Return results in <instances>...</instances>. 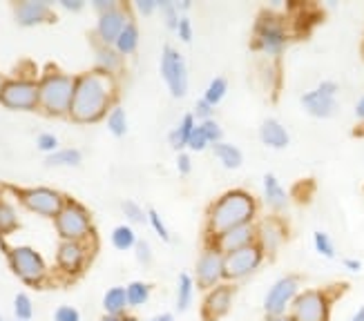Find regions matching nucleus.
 Instances as JSON below:
<instances>
[{
  "label": "nucleus",
  "mask_w": 364,
  "mask_h": 321,
  "mask_svg": "<svg viewBox=\"0 0 364 321\" xmlns=\"http://www.w3.org/2000/svg\"><path fill=\"white\" fill-rule=\"evenodd\" d=\"M112 83L105 74H85L76 80L74 99H72V116L76 121H97L109 101Z\"/></svg>",
  "instance_id": "obj_1"
},
{
  "label": "nucleus",
  "mask_w": 364,
  "mask_h": 321,
  "mask_svg": "<svg viewBox=\"0 0 364 321\" xmlns=\"http://www.w3.org/2000/svg\"><path fill=\"white\" fill-rule=\"evenodd\" d=\"M255 217V201L242 190H230L210 207V232L224 234L232 228L250 223Z\"/></svg>",
  "instance_id": "obj_2"
},
{
  "label": "nucleus",
  "mask_w": 364,
  "mask_h": 321,
  "mask_svg": "<svg viewBox=\"0 0 364 321\" xmlns=\"http://www.w3.org/2000/svg\"><path fill=\"white\" fill-rule=\"evenodd\" d=\"M74 89H76V83L70 76L52 74V76H47L38 87V101L43 103L45 109L60 114V111L72 107Z\"/></svg>",
  "instance_id": "obj_3"
},
{
  "label": "nucleus",
  "mask_w": 364,
  "mask_h": 321,
  "mask_svg": "<svg viewBox=\"0 0 364 321\" xmlns=\"http://www.w3.org/2000/svg\"><path fill=\"white\" fill-rule=\"evenodd\" d=\"M264 259V250L257 244H250L230 254H224V279H244L252 275Z\"/></svg>",
  "instance_id": "obj_4"
},
{
  "label": "nucleus",
  "mask_w": 364,
  "mask_h": 321,
  "mask_svg": "<svg viewBox=\"0 0 364 321\" xmlns=\"http://www.w3.org/2000/svg\"><path fill=\"white\" fill-rule=\"evenodd\" d=\"M161 74L166 78L170 94L175 96V99H181L188 92V70H186L183 56L170 45L166 47L161 56Z\"/></svg>",
  "instance_id": "obj_5"
},
{
  "label": "nucleus",
  "mask_w": 364,
  "mask_h": 321,
  "mask_svg": "<svg viewBox=\"0 0 364 321\" xmlns=\"http://www.w3.org/2000/svg\"><path fill=\"white\" fill-rule=\"evenodd\" d=\"M295 321H328V299L320 290H304L293 301Z\"/></svg>",
  "instance_id": "obj_6"
},
{
  "label": "nucleus",
  "mask_w": 364,
  "mask_h": 321,
  "mask_svg": "<svg viewBox=\"0 0 364 321\" xmlns=\"http://www.w3.org/2000/svg\"><path fill=\"white\" fill-rule=\"evenodd\" d=\"M9 263L16 275L27 283H38L45 277L43 256L31 248H14L9 252Z\"/></svg>",
  "instance_id": "obj_7"
},
{
  "label": "nucleus",
  "mask_w": 364,
  "mask_h": 321,
  "mask_svg": "<svg viewBox=\"0 0 364 321\" xmlns=\"http://www.w3.org/2000/svg\"><path fill=\"white\" fill-rule=\"evenodd\" d=\"M224 279V254H221L217 248L203 250L197 259L195 266V281L203 290H213L215 285H219V281Z\"/></svg>",
  "instance_id": "obj_8"
},
{
  "label": "nucleus",
  "mask_w": 364,
  "mask_h": 321,
  "mask_svg": "<svg viewBox=\"0 0 364 321\" xmlns=\"http://www.w3.org/2000/svg\"><path fill=\"white\" fill-rule=\"evenodd\" d=\"M56 226L63 239L76 241V239H83L90 232V217L81 205L68 203V205H63L60 214L56 217Z\"/></svg>",
  "instance_id": "obj_9"
},
{
  "label": "nucleus",
  "mask_w": 364,
  "mask_h": 321,
  "mask_svg": "<svg viewBox=\"0 0 364 321\" xmlns=\"http://www.w3.org/2000/svg\"><path fill=\"white\" fill-rule=\"evenodd\" d=\"M297 288H299L297 277H282L279 281H275L271 290H268L266 299H264L266 315H284L287 312V308L297 297Z\"/></svg>",
  "instance_id": "obj_10"
},
{
  "label": "nucleus",
  "mask_w": 364,
  "mask_h": 321,
  "mask_svg": "<svg viewBox=\"0 0 364 321\" xmlns=\"http://www.w3.org/2000/svg\"><path fill=\"white\" fill-rule=\"evenodd\" d=\"M336 92L338 85L333 80H324L320 87H315L313 92L302 96V105L306 107L309 114L318 116V119H326L336 111L338 103H336Z\"/></svg>",
  "instance_id": "obj_11"
},
{
  "label": "nucleus",
  "mask_w": 364,
  "mask_h": 321,
  "mask_svg": "<svg viewBox=\"0 0 364 321\" xmlns=\"http://www.w3.org/2000/svg\"><path fill=\"white\" fill-rule=\"evenodd\" d=\"M0 101L11 109H31L38 101V87L27 80H14V83H5L3 92H0Z\"/></svg>",
  "instance_id": "obj_12"
},
{
  "label": "nucleus",
  "mask_w": 364,
  "mask_h": 321,
  "mask_svg": "<svg viewBox=\"0 0 364 321\" xmlns=\"http://www.w3.org/2000/svg\"><path fill=\"white\" fill-rule=\"evenodd\" d=\"M232 295H235L232 285H215L203 299V308H201L203 321H219L224 317L232 306Z\"/></svg>",
  "instance_id": "obj_13"
},
{
  "label": "nucleus",
  "mask_w": 364,
  "mask_h": 321,
  "mask_svg": "<svg viewBox=\"0 0 364 321\" xmlns=\"http://www.w3.org/2000/svg\"><path fill=\"white\" fill-rule=\"evenodd\" d=\"M25 205L43 217H58L63 210V199L52 190L36 187V190L25 192Z\"/></svg>",
  "instance_id": "obj_14"
},
{
  "label": "nucleus",
  "mask_w": 364,
  "mask_h": 321,
  "mask_svg": "<svg viewBox=\"0 0 364 321\" xmlns=\"http://www.w3.org/2000/svg\"><path fill=\"white\" fill-rule=\"evenodd\" d=\"M257 40L259 47L266 54H282V50L287 47V31L282 29V25L273 18H264L257 25Z\"/></svg>",
  "instance_id": "obj_15"
},
{
  "label": "nucleus",
  "mask_w": 364,
  "mask_h": 321,
  "mask_svg": "<svg viewBox=\"0 0 364 321\" xmlns=\"http://www.w3.org/2000/svg\"><path fill=\"white\" fill-rule=\"evenodd\" d=\"M250 244H255V228H252L250 223L240 226V228H232V230L217 236V250L221 254H230V252L246 248Z\"/></svg>",
  "instance_id": "obj_16"
},
{
  "label": "nucleus",
  "mask_w": 364,
  "mask_h": 321,
  "mask_svg": "<svg viewBox=\"0 0 364 321\" xmlns=\"http://www.w3.org/2000/svg\"><path fill=\"white\" fill-rule=\"evenodd\" d=\"M83 261H85V250L81 248V244H76V241H65V244L58 248V263L65 272H78Z\"/></svg>",
  "instance_id": "obj_17"
},
{
  "label": "nucleus",
  "mask_w": 364,
  "mask_h": 321,
  "mask_svg": "<svg viewBox=\"0 0 364 321\" xmlns=\"http://www.w3.org/2000/svg\"><path fill=\"white\" fill-rule=\"evenodd\" d=\"M259 136H262V143L268 148H275V150H282L289 146V132L284 130V125L273 121V119H266L259 127Z\"/></svg>",
  "instance_id": "obj_18"
},
{
  "label": "nucleus",
  "mask_w": 364,
  "mask_h": 321,
  "mask_svg": "<svg viewBox=\"0 0 364 321\" xmlns=\"http://www.w3.org/2000/svg\"><path fill=\"white\" fill-rule=\"evenodd\" d=\"M125 29V16L121 11H107V13H101L99 18V34L105 43H117L121 31Z\"/></svg>",
  "instance_id": "obj_19"
},
{
  "label": "nucleus",
  "mask_w": 364,
  "mask_h": 321,
  "mask_svg": "<svg viewBox=\"0 0 364 321\" xmlns=\"http://www.w3.org/2000/svg\"><path fill=\"white\" fill-rule=\"evenodd\" d=\"M47 16H50V7L38 0H31V3H21L16 7V18L21 25H36L43 23Z\"/></svg>",
  "instance_id": "obj_20"
},
{
  "label": "nucleus",
  "mask_w": 364,
  "mask_h": 321,
  "mask_svg": "<svg viewBox=\"0 0 364 321\" xmlns=\"http://www.w3.org/2000/svg\"><path fill=\"white\" fill-rule=\"evenodd\" d=\"M264 197H266V203L271 207H275V210H284V207L289 205L287 192H284V187L279 185V181L273 174L264 176Z\"/></svg>",
  "instance_id": "obj_21"
},
{
  "label": "nucleus",
  "mask_w": 364,
  "mask_h": 321,
  "mask_svg": "<svg viewBox=\"0 0 364 321\" xmlns=\"http://www.w3.org/2000/svg\"><path fill=\"white\" fill-rule=\"evenodd\" d=\"M103 306L107 315H123L125 308H128V293H125V288H109L105 293Z\"/></svg>",
  "instance_id": "obj_22"
},
{
  "label": "nucleus",
  "mask_w": 364,
  "mask_h": 321,
  "mask_svg": "<svg viewBox=\"0 0 364 321\" xmlns=\"http://www.w3.org/2000/svg\"><path fill=\"white\" fill-rule=\"evenodd\" d=\"M213 152H215V156L221 160V163H224L228 170H237V168H240L242 165V152L240 150H237L235 146H230V143H215V146H213Z\"/></svg>",
  "instance_id": "obj_23"
},
{
  "label": "nucleus",
  "mask_w": 364,
  "mask_h": 321,
  "mask_svg": "<svg viewBox=\"0 0 364 321\" xmlns=\"http://www.w3.org/2000/svg\"><path fill=\"white\" fill-rule=\"evenodd\" d=\"M195 114H186L183 119H181V125L177 127L175 132H170V143H172V148H177V150H181V148H186L188 146V141H190V136H193V132H195Z\"/></svg>",
  "instance_id": "obj_24"
},
{
  "label": "nucleus",
  "mask_w": 364,
  "mask_h": 321,
  "mask_svg": "<svg viewBox=\"0 0 364 321\" xmlns=\"http://www.w3.org/2000/svg\"><path fill=\"white\" fill-rule=\"evenodd\" d=\"M193 295H195V281L190 275L181 272V275H179V288H177V310L179 312L188 310V306L193 303Z\"/></svg>",
  "instance_id": "obj_25"
},
{
  "label": "nucleus",
  "mask_w": 364,
  "mask_h": 321,
  "mask_svg": "<svg viewBox=\"0 0 364 321\" xmlns=\"http://www.w3.org/2000/svg\"><path fill=\"white\" fill-rule=\"evenodd\" d=\"M259 244H262V250H268V252L277 250V246L282 244V230L275 223H264L259 228Z\"/></svg>",
  "instance_id": "obj_26"
},
{
  "label": "nucleus",
  "mask_w": 364,
  "mask_h": 321,
  "mask_svg": "<svg viewBox=\"0 0 364 321\" xmlns=\"http://www.w3.org/2000/svg\"><path fill=\"white\" fill-rule=\"evenodd\" d=\"M125 293H128V306H144L150 299V285L144 281H132L125 288Z\"/></svg>",
  "instance_id": "obj_27"
},
{
  "label": "nucleus",
  "mask_w": 364,
  "mask_h": 321,
  "mask_svg": "<svg viewBox=\"0 0 364 321\" xmlns=\"http://www.w3.org/2000/svg\"><path fill=\"white\" fill-rule=\"evenodd\" d=\"M136 40H139V31L134 25H125V29L121 31V36L117 40V50L121 54H130L136 50Z\"/></svg>",
  "instance_id": "obj_28"
},
{
  "label": "nucleus",
  "mask_w": 364,
  "mask_h": 321,
  "mask_svg": "<svg viewBox=\"0 0 364 321\" xmlns=\"http://www.w3.org/2000/svg\"><path fill=\"white\" fill-rule=\"evenodd\" d=\"M81 163V152L76 150H58L47 156V165H78Z\"/></svg>",
  "instance_id": "obj_29"
},
{
  "label": "nucleus",
  "mask_w": 364,
  "mask_h": 321,
  "mask_svg": "<svg viewBox=\"0 0 364 321\" xmlns=\"http://www.w3.org/2000/svg\"><path fill=\"white\" fill-rule=\"evenodd\" d=\"M112 244L119 250H130L132 246H136V236H134L132 228H128V226L114 228V232H112Z\"/></svg>",
  "instance_id": "obj_30"
},
{
  "label": "nucleus",
  "mask_w": 364,
  "mask_h": 321,
  "mask_svg": "<svg viewBox=\"0 0 364 321\" xmlns=\"http://www.w3.org/2000/svg\"><path fill=\"white\" fill-rule=\"evenodd\" d=\"M226 89H228L226 78H215L213 83L208 85V89H205V94H203V101L208 103V105H217V103H219V101L226 96Z\"/></svg>",
  "instance_id": "obj_31"
},
{
  "label": "nucleus",
  "mask_w": 364,
  "mask_h": 321,
  "mask_svg": "<svg viewBox=\"0 0 364 321\" xmlns=\"http://www.w3.org/2000/svg\"><path fill=\"white\" fill-rule=\"evenodd\" d=\"M109 132H112L114 136H123L125 132H128V119H125V111L121 107H114L112 114H109Z\"/></svg>",
  "instance_id": "obj_32"
},
{
  "label": "nucleus",
  "mask_w": 364,
  "mask_h": 321,
  "mask_svg": "<svg viewBox=\"0 0 364 321\" xmlns=\"http://www.w3.org/2000/svg\"><path fill=\"white\" fill-rule=\"evenodd\" d=\"M16 226H18V219H16L14 207L7 203H0V234L11 232Z\"/></svg>",
  "instance_id": "obj_33"
},
{
  "label": "nucleus",
  "mask_w": 364,
  "mask_h": 321,
  "mask_svg": "<svg viewBox=\"0 0 364 321\" xmlns=\"http://www.w3.org/2000/svg\"><path fill=\"white\" fill-rule=\"evenodd\" d=\"M313 244H315V250H318L322 256H326V259H333L336 256V246H333V241L328 239L326 232H315Z\"/></svg>",
  "instance_id": "obj_34"
},
{
  "label": "nucleus",
  "mask_w": 364,
  "mask_h": 321,
  "mask_svg": "<svg viewBox=\"0 0 364 321\" xmlns=\"http://www.w3.org/2000/svg\"><path fill=\"white\" fill-rule=\"evenodd\" d=\"M14 310H16V317H18L21 321H27L31 319V315H34V310H31V301L27 295H16V301H14Z\"/></svg>",
  "instance_id": "obj_35"
},
{
  "label": "nucleus",
  "mask_w": 364,
  "mask_h": 321,
  "mask_svg": "<svg viewBox=\"0 0 364 321\" xmlns=\"http://www.w3.org/2000/svg\"><path fill=\"white\" fill-rule=\"evenodd\" d=\"M148 217H150V226H152V230H154L156 234H159V239H164V241H170L168 228H166L164 219L159 217V212H156V210H150V212H148Z\"/></svg>",
  "instance_id": "obj_36"
},
{
  "label": "nucleus",
  "mask_w": 364,
  "mask_h": 321,
  "mask_svg": "<svg viewBox=\"0 0 364 321\" xmlns=\"http://www.w3.org/2000/svg\"><path fill=\"white\" fill-rule=\"evenodd\" d=\"M99 65L103 70H107V72H112V70H117L121 65V60H119V56L114 52L103 50V52H99Z\"/></svg>",
  "instance_id": "obj_37"
},
{
  "label": "nucleus",
  "mask_w": 364,
  "mask_h": 321,
  "mask_svg": "<svg viewBox=\"0 0 364 321\" xmlns=\"http://www.w3.org/2000/svg\"><path fill=\"white\" fill-rule=\"evenodd\" d=\"M201 130H203V134H205V138H208V143H219V138H221V127L213 121V119H208V121H203L201 123Z\"/></svg>",
  "instance_id": "obj_38"
},
{
  "label": "nucleus",
  "mask_w": 364,
  "mask_h": 321,
  "mask_svg": "<svg viewBox=\"0 0 364 321\" xmlns=\"http://www.w3.org/2000/svg\"><path fill=\"white\" fill-rule=\"evenodd\" d=\"M123 212H125V217L136 221V223H146V212L141 210V207L134 201H125L123 203Z\"/></svg>",
  "instance_id": "obj_39"
},
{
  "label": "nucleus",
  "mask_w": 364,
  "mask_h": 321,
  "mask_svg": "<svg viewBox=\"0 0 364 321\" xmlns=\"http://www.w3.org/2000/svg\"><path fill=\"white\" fill-rule=\"evenodd\" d=\"M205 146H208V138H205V134H203V130H201V125H199V127H195L193 136H190L188 148H190V150H195V152H199V150H203Z\"/></svg>",
  "instance_id": "obj_40"
},
{
  "label": "nucleus",
  "mask_w": 364,
  "mask_h": 321,
  "mask_svg": "<svg viewBox=\"0 0 364 321\" xmlns=\"http://www.w3.org/2000/svg\"><path fill=\"white\" fill-rule=\"evenodd\" d=\"M159 9H164V13H166V18H168V27L177 29V27H179V18H177V7L172 5V3H168V0H161V3H159Z\"/></svg>",
  "instance_id": "obj_41"
},
{
  "label": "nucleus",
  "mask_w": 364,
  "mask_h": 321,
  "mask_svg": "<svg viewBox=\"0 0 364 321\" xmlns=\"http://www.w3.org/2000/svg\"><path fill=\"white\" fill-rule=\"evenodd\" d=\"M54 321H81V315H78V310L72 306H60L54 312Z\"/></svg>",
  "instance_id": "obj_42"
},
{
  "label": "nucleus",
  "mask_w": 364,
  "mask_h": 321,
  "mask_svg": "<svg viewBox=\"0 0 364 321\" xmlns=\"http://www.w3.org/2000/svg\"><path fill=\"white\" fill-rule=\"evenodd\" d=\"M38 148H41L43 152H54V150L58 148V141H56L54 134H41V136H38Z\"/></svg>",
  "instance_id": "obj_43"
},
{
  "label": "nucleus",
  "mask_w": 364,
  "mask_h": 321,
  "mask_svg": "<svg viewBox=\"0 0 364 321\" xmlns=\"http://www.w3.org/2000/svg\"><path fill=\"white\" fill-rule=\"evenodd\" d=\"M150 246L146 244V241H136V259L141 263H150Z\"/></svg>",
  "instance_id": "obj_44"
},
{
  "label": "nucleus",
  "mask_w": 364,
  "mask_h": 321,
  "mask_svg": "<svg viewBox=\"0 0 364 321\" xmlns=\"http://www.w3.org/2000/svg\"><path fill=\"white\" fill-rule=\"evenodd\" d=\"M179 36H181V40H190V38H193V27H190V21L188 18H179Z\"/></svg>",
  "instance_id": "obj_45"
},
{
  "label": "nucleus",
  "mask_w": 364,
  "mask_h": 321,
  "mask_svg": "<svg viewBox=\"0 0 364 321\" xmlns=\"http://www.w3.org/2000/svg\"><path fill=\"white\" fill-rule=\"evenodd\" d=\"M210 114H213V105H208L203 99L197 103V116H201L203 121H208L210 119Z\"/></svg>",
  "instance_id": "obj_46"
},
{
  "label": "nucleus",
  "mask_w": 364,
  "mask_h": 321,
  "mask_svg": "<svg viewBox=\"0 0 364 321\" xmlns=\"http://www.w3.org/2000/svg\"><path fill=\"white\" fill-rule=\"evenodd\" d=\"M136 7H139L141 13H150V11H154L156 7H159V3H154V0H139Z\"/></svg>",
  "instance_id": "obj_47"
},
{
  "label": "nucleus",
  "mask_w": 364,
  "mask_h": 321,
  "mask_svg": "<svg viewBox=\"0 0 364 321\" xmlns=\"http://www.w3.org/2000/svg\"><path fill=\"white\" fill-rule=\"evenodd\" d=\"M94 7L101 9L103 13H107V11H114V3H112V0H97V3H94Z\"/></svg>",
  "instance_id": "obj_48"
},
{
  "label": "nucleus",
  "mask_w": 364,
  "mask_h": 321,
  "mask_svg": "<svg viewBox=\"0 0 364 321\" xmlns=\"http://www.w3.org/2000/svg\"><path fill=\"white\" fill-rule=\"evenodd\" d=\"M179 172L181 174H188L190 172V156L188 154H181L179 156Z\"/></svg>",
  "instance_id": "obj_49"
},
{
  "label": "nucleus",
  "mask_w": 364,
  "mask_h": 321,
  "mask_svg": "<svg viewBox=\"0 0 364 321\" xmlns=\"http://www.w3.org/2000/svg\"><path fill=\"white\" fill-rule=\"evenodd\" d=\"M266 321H295L293 319V315H266Z\"/></svg>",
  "instance_id": "obj_50"
},
{
  "label": "nucleus",
  "mask_w": 364,
  "mask_h": 321,
  "mask_svg": "<svg viewBox=\"0 0 364 321\" xmlns=\"http://www.w3.org/2000/svg\"><path fill=\"white\" fill-rule=\"evenodd\" d=\"M63 7L76 11V9H81V7H83V3H81V0H63Z\"/></svg>",
  "instance_id": "obj_51"
},
{
  "label": "nucleus",
  "mask_w": 364,
  "mask_h": 321,
  "mask_svg": "<svg viewBox=\"0 0 364 321\" xmlns=\"http://www.w3.org/2000/svg\"><path fill=\"white\" fill-rule=\"evenodd\" d=\"M344 266L349 268V270H353V272H360V268H362V263H360V261H355V259H346V261H344Z\"/></svg>",
  "instance_id": "obj_52"
},
{
  "label": "nucleus",
  "mask_w": 364,
  "mask_h": 321,
  "mask_svg": "<svg viewBox=\"0 0 364 321\" xmlns=\"http://www.w3.org/2000/svg\"><path fill=\"white\" fill-rule=\"evenodd\" d=\"M355 114H358V119H364V96L358 101V105H355Z\"/></svg>",
  "instance_id": "obj_53"
},
{
  "label": "nucleus",
  "mask_w": 364,
  "mask_h": 321,
  "mask_svg": "<svg viewBox=\"0 0 364 321\" xmlns=\"http://www.w3.org/2000/svg\"><path fill=\"white\" fill-rule=\"evenodd\" d=\"M101 321H132V319H123L121 315H105Z\"/></svg>",
  "instance_id": "obj_54"
},
{
  "label": "nucleus",
  "mask_w": 364,
  "mask_h": 321,
  "mask_svg": "<svg viewBox=\"0 0 364 321\" xmlns=\"http://www.w3.org/2000/svg\"><path fill=\"white\" fill-rule=\"evenodd\" d=\"M150 321H175V319H172V315L164 312V315H156V317H152Z\"/></svg>",
  "instance_id": "obj_55"
},
{
  "label": "nucleus",
  "mask_w": 364,
  "mask_h": 321,
  "mask_svg": "<svg viewBox=\"0 0 364 321\" xmlns=\"http://www.w3.org/2000/svg\"><path fill=\"white\" fill-rule=\"evenodd\" d=\"M349 321H364V306H362V308H360V310H358Z\"/></svg>",
  "instance_id": "obj_56"
},
{
  "label": "nucleus",
  "mask_w": 364,
  "mask_h": 321,
  "mask_svg": "<svg viewBox=\"0 0 364 321\" xmlns=\"http://www.w3.org/2000/svg\"><path fill=\"white\" fill-rule=\"evenodd\" d=\"M188 7H190L188 0H181V3H179V9H188Z\"/></svg>",
  "instance_id": "obj_57"
},
{
  "label": "nucleus",
  "mask_w": 364,
  "mask_h": 321,
  "mask_svg": "<svg viewBox=\"0 0 364 321\" xmlns=\"http://www.w3.org/2000/svg\"><path fill=\"white\" fill-rule=\"evenodd\" d=\"M3 87H5V83H3V78H0V92H3Z\"/></svg>",
  "instance_id": "obj_58"
},
{
  "label": "nucleus",
  "mask_w": 364,
  "mask_h": 321,
  "mask_svg": "<svg viewBox=\"0 0 364 321\" xmlns=\"http://www.w3.org/2000/svg\"><path fill=\"white\" fill-rule=\"evenodd\" d=\"M16 321H21V319H16Z\"/></svg>",
  "instance_id": "obj_59"
},
{
  "label": "nucleus",
  "mask_w": 364,
  "mask_h": 321,
  "mask_svg": "<svg viewBox=\"0 0 364 321\" xmlns=\"http://www.w3.org/2000/svg\"><path fill=\"white\" fill-rule=\"evenodd\" d=\"M0 321H3V319H0Z\"/></svg>",
  "instance_id": "obj_60"
}]
</instances>
